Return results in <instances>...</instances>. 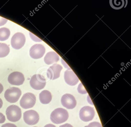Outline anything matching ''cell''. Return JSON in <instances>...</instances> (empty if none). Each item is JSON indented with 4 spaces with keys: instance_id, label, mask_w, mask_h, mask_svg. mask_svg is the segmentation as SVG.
<instances>
[{
    "instance_id": "6da1fadb",
    "label": "cell",
    "mask_w": 131,
    "mask_h": 127,
    "mask_svg": "<svg viewBox=\"0 0 131 127\" xmlns=\"http://www.w3.org/2000/svg\"><path fill=\"white\" fill-rule=\"evenodd\" d=\"M68 111L62 108H58L53 111L50 115V120L56 124H60L67 121L69 118Z\"/></svg>"
},
{
    "instance_id": "7a4b0ae2",
    "label": "cell",
    "mask_w": 131,
    "mask_h": 127,
    "mask_svg": "<svg viewBox=\"0 0 131 127\" xmlns=\"http://www.w3.org/2000/svg\"><path fill=\"white\" fill-rule=\"evenodd\" d=\"M6 115L7 119L10 121H18L22 117L21 109L16 105H11L7 108Z\"/></svg>"
},
{
    "instance_id": "3957f363",
    "label": "cell",
    "mask_w": 131,
    "mask_h": 127,
    "mask_svg": "<svg viewBox=\"0 0 131 127\" xmlns=\"http://www.w3.org/2000/svg\"><path fill=\"white\" fill-rule=\"evenodd\" d=\"M22 94L21 90L17 87H11L6 90L4 97L7 101L10 103L17 102Z\"/></svg>"
},
{
    "instance_id": "277c9868",
    "label": "cell",
    "mask_w": 131,
    "mask_h": 127,
    "mask_svg": "<svg viewBox=\"0 0 131 127\" xmlns=\"http://www.w3.org/2000/svg\"><path fill=\"white\" fill-rule=\"evenodd\" d=\"M36 98L34 94L27 93L23 96L20 101V104L23 108L27 109L33 107L36 104Z\"/></svg>"
},
{
    "instance_id": "5b68a950",
    "label": "cell",
    "mask_w": 131,
    "mask_h": 127,
    "mask_svg": "<svg viewBox=\"0 0 131 127\" xmlns=\"http://www.w3.org/2000/svg\"><path fill=\"white\" fill-rule=\"evenodd\" d=\"M46 83L45 78L40 74H35L30 79V84L31 87L36 90H40L45 87Z\"/></svg>"
},
{
    "instance_id": "8992f818",
    "label": "cell",
    "mask_w": 131,
    "mask_h": 127,
    "mask_svg": "<svg viewBox=\"0 0 131 127\" xmlns=\"http://www.w3.org/2000/svg\"><path fill=\"white\" fill-rule=\"evenodd\" d=\"M23 118L25 122L29 125L36 124L39 120V114L34 110L26 111L24 113Z\"/></svg>"
},
{
    "instance_id": "52a82bcc",
    "label": "cell",
    "mask_w": 131,
    "mask_h": 127,
    "mask_svg": "<svg viewBox=\"0 0 131 127\" xmlns=\"http://www.w3.org/2000/svg\"><path fill=\"white\" fill-rule=\"evenodd\" d=\"M95 111L93 108L89 106H85L80 109L79 116L80 119L84 122L92 121L95 116Z\"/></svg>"
},
{
    "instance_id": "ba28073f",
    "label": "cell",
    "mask_w": 131,
    "mask_h": 127,
    "mask_svg": "<svg viewBox=\"0 0 131 127\" xmlns=\"http://www.w3.org/2000/svg\"><path fill=\"white\" fill-rule=\"evenodd\" d=\"M25 43L26 37L23 33H16L11 38V46L16 49H21L24 46Z\"/></svg>"
},
{
    "instance_id": "9c48e42d",
    "label": "cell",
    "mask_w": 131,
    "mask_h": 127,
    "mask_svg": "<svg viewBox=\"0 0 131 127\" xmlns=\"http://www.w3.org/2000/svg\"><path fill=\"white\" fill-rule=\"evenodd\" d=\"M46 49L43 45L36 44L31 47L30 49V55L33 59H39L43 56Z\"/></svg>"
},
{
    "instance_id": "30bf717a",
    "label": "cell",
    "mask_w": 131,
    "mask_h": 127,
    "mask_svg": "<svg viewBox=\"0 0 131 127\" xmlns=\"http://www.w3.org/2000/svg\"><path fill=\"white\" fill-rule=\"evenodd\" d=\"M8 80L11 85L19 86L23 84L25 81V78L22 73L14 72L9 75Z\"/></svg>"
},
{
    "instance_id": "8fae6325",
    "label": "cell",
    "mask_w": 131,
    "mask_h": 127,
    "mask_svg": "<svg viewBox=\"0 0 131 127\" xmlns=\"http://www.w3.org/2000/svg\"><path fill=\"white\" fill-rule=\"evenodd\" d=\"M63 67L60 64H55L47 70V77L51 80H54L60 77V73Z\"/></svg>"
},
{
    "instance_id": "7c38bea8",
    "label": "cell",
    "mask_w": 131,
    "mask_h": 127,
    "mask_svg": "<svg viewBox=\"0 0 131 127\" xmlns=\"http://www.w3.org/2000/svg\"><path fill=\"white\" fill-rule=\"evenodd\" d=\"M62 105L68 109H73L77 105L75 97L70 94H66L62 96L61 99Z\"/></svg>"
},
{
    "instance_id": "4fadbf2b",
    "label": "cell",
    "mask_w": 131,
    "mask_h": 127,
    "mask_svg": "<svg viewBox=\"0 0 131 127\" xmlns=\"http://www.w3.org/2000/svg\"><path fill=\"white\" fill-rule=\"evenodd\" d=\"M64 77L66 82L70 86L75 85L79 80L75 73L71 70H67L65 71Z\"/></svg>"
},
{
    "instance_id": "5bb4252c",
    "label": "cell",
    "mask_w": 131,
    "mask_h": 127,
    "mask_svg": "<svg viewBox=\"0 0 131 127\" xmlns=\"http://www.w3.org/2000/svg\"><path fill=\"white\" fill-rule=\"evenodd\" d=\"M59 60V55L54 51H51L47 53L44 59L45 63L47 65H50L54 63L57 62Z\"/></svg>"
},
{
    "instance_id": "9a60e30c",
    "label": "cell",
    "mask_w": 131,
    "mask_h": 127,
    "mask_svg": "<svg viewBox=\"0 0 131 127\" xmlns=\"http://www.w3.org/2000/svg\"><path fill=\"white\" fill-rule=\"evenodd\" d=\"M52 99L51 93L48 90H43L40 93V101L42 104H49L51 101Z\"/></svg>"
},
{
    "instance_id": "2e32d148",
    "label": "cell",
    "mask_w": 131,
    "mask_h": 127,
    "mask_svg": "<svg viewBox=\"0 0 131 127\" xmlns=\"http://www.w3.org/2000/svg\"><path fill=\"white\" fill-rule=\"evenodd\" d=\"M10 30L6 28H0V41H4L6 40L10 36Z\"/></svg>"
},
{
    "instance_id": "e0dca14e",
    "label": "cell",
    "mask_w": 131,
    "mask_h": 127,
    "mask_svg": "<svg viewBox=\"0 0 131 127\" xmlns=\"http://www.w3.org/2000/svg\"><path fill=\"white\" fill-rule=\"evenodd\" d=\"M10 52L9 46L5 43H0V57H4L7 56Z\"/></svg>"
},
{
    "instance_id": "ac0fdd59",
    "label": "cell",
    "mask_w": 131,
    "mask_h": 127,
    "mask_svg": "<svg viewBox=\"0 0 131 127\" xmlns=\"http://www.w3.org/2000/svg\"><path fill=\"white\" fill-rule=\"evenodd\" d=\"M77 90L79 93L81 94H85L87 93V91H86L85 88L82 83H80L79 85Z\"/></svg>"
},
{
    "instance_id": "d6986e66",
    "label": "cell",
    "mask_w": 131,
    "mask_h": 127,
    "mask_svg": "<svg viewBox=\"0 0 131 127\" xmlns=\"http://www.w3.org/2000/svg\"><path fill=\"white\" fill-rule=\"evenodd\" d=\"M84 127H102L101 123L97 122H93L89 124V125Z\"/></svg>"
},
{
    "instance_id": "ffe728a7",
    "label": "cell",
    "mask_w": 131,
    "mask_h": 127,
    "mask_svg": "<svg viewBox=\"0 0 131 127\" xmlns=\"http://www.w3.org/2000/svg\"><path fill=\"white\" fill-rule=\"evenodd\" d=\"M7 21H8L7 19L2 17H0V27L4 25L6 23Z\"/></svg>"
},
{
    "instance_id": "44dd1931",
    "label": "cell",
    "mask_w": 131,
    "mask_h": 127,
    "mask_svg": "<svg viewBox=\"0 0 131 127\" xmlns=\"http://www.w3.org/2000/svg\"><path fill=\"white\" fill-rule=\"evenodd\" d=\"M6 121V117L3 113L0 112V124L4 123Z\"/></svg>"
},
{
    "instance_id": "7402d4cb",
    "label": "cell",
    "mask_w": 131,
    "mask_h": 127,
    "mask_svg": "<svg viewBox=\"0 0 131 127\" xmlns=\"http://www.w3.org/2000/svg\"><path fill=\"white\" fill-rule=\"evenodd\" d=\"M1 127H17L16 125L10 123H7L3 125Z\"/></svg>"
},
{
    "instance_id": "603a6c76",
    "label": "cell",
    "mask_w": 131,
    "mask_h": 127,
    "mask_svg": "<svg viewBox=\"0 0 131 127\" xmlns=\"http://www.w3.org/2000/svg\"><path fill=\"white\" fill-rule=\"evenodd\" d=\"M61 62H62V64L63 65V66H64V67L66 68V69H68V70H71L70 67L68 66L67 63H66V62L63 59H61Z\"/></svg>"
},
{
    "instance_id": "cb8c5ba5",
    "label": "cell",
    "mask_w": 131,
    "mask_h": 127,
    "mask_svg": "<svg viewBox=\"0 0 131 127\" xmlns=\"http://www.w3.org/2000/svg\"><path fill=\"white\" fill-rule=\"evenodd\" d=\"M59 127H73V126L70 124L66 123V124L62 125H60L59 126Z\"/></svg>"
},
{
    "instance_id": "d4e9b609",
    "label": "cell",
    "mask_w": 131,
    "mask_h": 127,
    "mask_svg": "<svg viewBox=\"0 0 131 127\" xmlns=\"http://www.w3.org/2000/svg\"><path fill=\"white\" fill-rule=\"evenodd\" d=\"M4 90V86L1 83H0V94L2 93Z\"/></svg>"
},
{
    "instance_id": "484cf974",
    "label": "cell",
    "mask_w": 131,
    "mask_h": 127,
    "mask_svg": "<svg viewBox=\"0 0 131 127\" xmlns=\"http://www.w3.org/2000/svg\"><path fill=\"white\" fill-rule=\"evenodd\" d=\"M44 127H56V126L54 125L50 124L46 125Z\"/></svg>"
},
{
    "instance_id": "4316f807",
    "label": "cell",
    "mask_w": 131,
    "mask_h": 127,
    "mask_svg": "<svg viewBox=\"0 0 131 127\" xmlns=\"http://www.w3.org/2000/svg\"><path fill=\"white\" fill-rule=\"evenodd\" d=\"M3 105V101L2 99L0 98V109L2 108Z\"/></svg>"
},
{
    "instance_id": "83f0119b",
    "label": "cell",
    "mask_w": 131,
    "mask_h": 127,
    "mask_svg": "<svg viewBox=\"0 0 131 127\" xmlns=\"http://www.w3.org/2000/svg\"></svg>"
}]
</instances>
